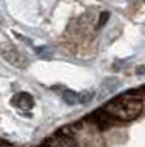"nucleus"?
Instances as JSON below:
<instances>
[{
	"label": "nucleus",
	"instance_id": "obj_1",
	"mask_svg": "<svg viewBox=\"0 0 145 147\" xmlns=\"http://www.w3.org/2000/svg\"><path fill=\"white\" fill-rule=\"evenodd\" d=\"M144 109V101L137 96H120L117 99L107 102L104 106V111L112 117H117L120 121H130L135 119Z\"/></svg>",
	"mask_w": 145,
	"mask_h": 147
},
{
	"label": "nucleus",
	"instance_id": "obj_2",
	"mask_svg": "<svg viewBox=\"0 0 145 147\" xmlns=\"http://www.w3.org/2000/svg\"><path fill=\"white\" fill-rule=\"evenodd\" d=\"M0 56H2L8 65H12V66H15V68H26L28 63H30L28 58H26V55H23L18 48L15 47L13 43H10V41H2V43H0Z\"/></svg>",
	"mask_w": 145,
	"mask_h": 147
},
{
	"label": "nucleus",
	"instance_id": "obj_3",
	"mask_svg": "<svg viewBox=\"0 0 145 147\" xmlns=\"http://www.w3.org/2000/svg\"><path fill=\"white\" fill-rule=\"evenodd\" d=\"M12 106L18 107V109H23V111H30L33 106H35V101H33L32 94L28 93H17L12 98Z\"/></svg>",
	"mask_w": 145,
	"mask_h": 147
},
{
	"label": "nucleus",
	"instance_id": "obj_4",
	"mask_svg": "<svg viewBox=\"0 0 145 147\" xmlns=\"http://www.w3.org/2000/svg\"><path fill=\"white\" fill-rule=\"evenodd\" d=\"M59 96L64 99L66 104H69V106H74V104H79V93H74V91H71V89H61V91H58Z\"/></svg>",
	"mask_w": 145,
	"mask_h": 147
},
{
	"label": "nucleus",
	"instance_id": "obj_5",
	"mask_svg": "<svg viewBox=\"0 0 145 147\" xmlns=\"http://www.w3.org/2000/svg\"><path fill=\"white\" fill-rule=\"evenodd\" d=\"M94 98V91H81L79 93V104H87Z\"/></svg>",
	"mask_w": 145,
	"mask_h": 147
},
{
	"label": "nucleus",
	"instance_id": "obj_6",
	"mask_svg": "<svg viewBox=\"0 0 145 147\" xmlns=\"http://www.w3.org/2000/svg\"><path fill=\"white\" fill-rule=\"evenodd\" d=\"M46 147H72V142L69 140H64V142H56V144H50Z\"/></svg>",
	"mask_w": 145,
	"mask_h": 147
},
{
	"label": "nucleus",
	"instance_id": "obj_7",
	"mask_svg": "<svg viewBox=\"0 0 145 147\" xmlns=\"http://www.w3.org/2000/svg\"><path fill=\"white\" fill-rule=\"evenodd\" d=\"M0 147H2V146H0Z\"/></svg>",
	"mask_w": 145,
	"mask_h": 147
}]
</instances>
